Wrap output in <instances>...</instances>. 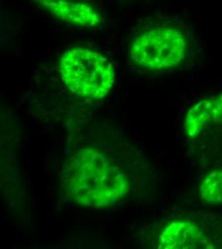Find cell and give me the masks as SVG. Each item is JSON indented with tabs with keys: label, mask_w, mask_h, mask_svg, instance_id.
Masks as SVG:
<instances>
[{
	"label": "cell",
	"mask_w": 222,
	"mask_h": 249,
	"mask_svg": "<svg viewBox=\"0 0 222 249\" xmlns=\"http://www.w3.org/2000/svg\"><path fill=\"white\" fill-rule=\"evenodd\" d=\"M59 67L67 89L86 100L106 97L114 84L112 64L91 49L72 47L65 50Z\"/></svg>",
	"instance_id": "2"
},
{
	"label": "cell",
	"mask_w": 222,
	"mask_h": 249,
	"mask_svg": "<svg viewBox=\"0 0 222 249\" xmlns=\"http://www.w3.org/2000/svg\"><path fill=\"white\" fill-rule=\"evenodd\" d=\"M45 12L71 25L94 28L101 23V16L85 0H34Z\"/></svg>",
	"instance_id": "5"
},
{
	"label": "cell",
	"mask_w": 222,
	"mask_h": 249,
	"mask_svg": "<svg viewBox=\"0 0 222 249\" xmlns=\"http://www.w3.org/2000/svg\"><path fill=\"white\" fill-rule=\"evenodd\" d=\"M200 197L208 204H222V168L208 174L202 180Z\"/></svg>",
	"instance_id": "7"
},
{
	"label": "cell",
	"mask_w": 222,
	"mask_h": 249,
	"mask_svg": "<svg viewBox=\"0 0 222 249\" xmlns=\"http://www.w3.org/2000/svg\"><path fill=\"white\" fill-rule=\"evenodd\" d=\"M216 125H222V93L202 100L190 107L185 117V134L195 138Z\"/></svg>",
	"instance_id": "6"
},
{
	"label": "cell",
	"mask_w": 222,
	"mask_h": 249,
	"mask_svg": "<svg viewBox=\"0 0 222 249\" xmlns=\"http://www.w3.org/2000/svg\"><path fill=\"white\" fill-rule=\"evenodd\" d=\"M61 176L66 196L85 208L113 205L127 196L131 187L125 166L94 146L80 148L68 156Z\"/></svg>",
	"instance_id": "1"
},
{
	"label": "cell",
	"mask_w": 222,
	"mask_h": 249,
	"mask_svg": "<svg viewBox=\"0 0 222 249\" xmlns=\"http://www.w3.org/2000/svg\"><path fill=\"white\" fill-rule=\"evenodd\" d=\"M157 249H219L206 227L196 218H177L169 222L159 234Z\"/></svg>",
	"instance_id": "4"
},
{
	"label": "cell",
	"mask_w": 222,
	"mask_h": 249,
	"mask_svg": "<svg viewBox=\"0 0 222 249\" xmlns=\"http://www.w3.org/2000/svg\"><path fill=\"white\" fill-rule=\"evenodd\" d=\"M187 37L174 26H157L138 36L129 49L131 61L144 69L163 70L183 61Z\"/></svg>",
	"instance_id": "3"
}]
</instances>
